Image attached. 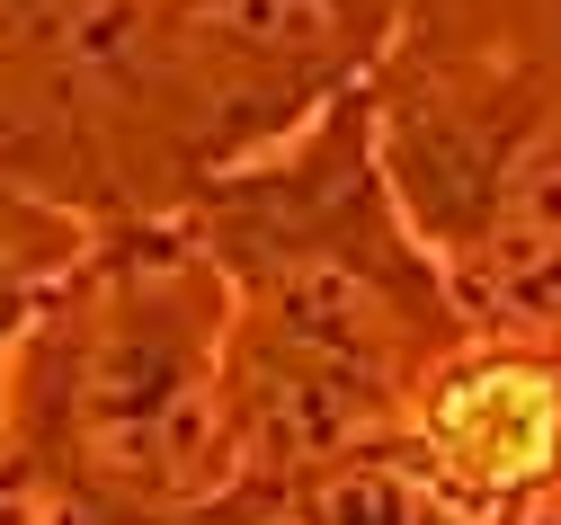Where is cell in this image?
I'll return each mask as SVG.
<instances>
[{
	"label": "cell",
	"instance_id": "1",
	"mask_svg": "<svg viewBox=\"0 0 561 525\" xmlns=\"http://www.w3.org/2000/svg\"><path fill=\"white\" fill-rule=\"evenodd\" d=\"M205 241L232 276L250 481H304L312 464L375 445V427L481 339L446 267L419 250L366 116H321L295 152L224 179Z\"/></svg>",
	"mask_w": 561,
	"mask_h": 525
},
{
	"label": "cell",
	"instance_id": "2",
	"mask_svg": "<svg viewBox=\"0 0 561 525\" xmlns=\"http://www.w3.org/2000/svg\"><path fill=\"white\" fill-rule=\"evenodd\" d=\"M36 427L99 507H205L250 481L232 276L215 241H125L36 330Z\"/></svg>",
	"mask_w": 561,
	"mask_h": 525
},
{
	"label": "cell",
	"instance_id": "3",
	"mask_svg": "<svg viewBox=\"0 0 561 525\" xmlns=\"http://www.w3.org/2000/svg\"><path fill=\"white\" fill-rule=\"evenodd\" d=\"M419 250L490 339L561 330V45L543 19L419 27L375 125Z\"/></svg>",
	"mask_w": 561,
	"mask_h": 525
},
{
	"label": "cell",
	"instance_id": "4",
	"mask_svg": "<svg viewBox=\"0 0 561 525\" xmlns=\"http://www.w3.org/2000/svg\"><path fill=\"white\" fill-rule=\"evenodd\" d=\"M410 455L472 516L526 499L561 464V365L535 339H463L410 392Z\"/></svg>",
	"mask_w": 561,
	"mask_h": 525
},
{
	"label": "cell",
	"instance_id": "5",
	"mask_svg": "<svg viewBox=\"0 0 561 525\" xmlns=\"http://www.w3.org/2000/svg\"><path fill=\"white\" fill-rule=\"evenodd\" d=\"M286 490H295V525H463L472 516L446 499V481L419 455H375V445L312 464Z\"/></svg>",
	"mask_w": 561,
	"mask_h": 525
}]
</instances>
